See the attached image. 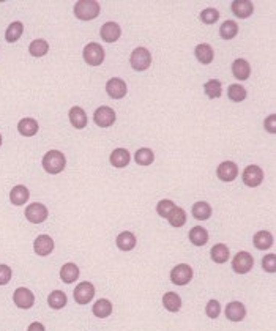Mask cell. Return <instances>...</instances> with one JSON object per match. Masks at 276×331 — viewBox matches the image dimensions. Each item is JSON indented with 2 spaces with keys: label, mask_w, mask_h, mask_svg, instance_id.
I'll return each instance as SVG.
<instances>
[{
  "label": "cell",
  "mask_w": 276,
  "mask_h": 331,
  "mask_svg": "<svg viewBox=\"0 0 276 331\" xmlns=\"http://www.w3.org/2000/svg\"><path fill=\"white\" fill-rule=\"evenodd\" d=\"M252 266H254V257L249 253H246V251L239 253L235 257H233V260H232L233 272L239 273V275H246L248 272H251Z\"/></svg>",
  "instance_id": "5"
},
{
  "label": "cell",
  "mask_w": 276,
  "mask_h": 331,
  "mask_svg": "<svg viewBox=\"0 0 276 331\" xmlns=\"http://www.w3.org/2000/svg\"><path fill=\"white\" fill-rule=\"evenodd\" d=\"M100 4L95 0H79L74 5V14L81 20H92L100 14Z\"/></svg>",
  "instance_id": "2"
},
{
  "label": "cell",
  "mask_w": 276,
  "mask_h": 331,
  "mask_svg": "<svg viewBox=\"0 0 276 331\" xmlns=\"http://www.w3.org/2000/svg\"><path fill=\"white\" fill-rule=\"evenodd\" d=\"M163 304H164V307L167 309L169 313H177V311H180V307H182V300H180V297L177 294L167 292L163 297Z\"/></svg>",
  "instance_id": "30"
},
{
  "label": "cell",
  "mask_w": 276,
  "mask_h": 331,
  "mask_svg": "<svg viewBox=\"0 0 276 331\" xmlns=\"http://www.w3.org/2000/svg\"><path fill=\"white\" fill-rule=\"evenodd\" d=\"M205 314L210 317V319H218L220 314H221V306L216 300H210L207 303V307H205Z\"/></svg>",
  "instance_id": "42"
},
{
  "label": "cell",
  "mask_w": 276,
  "mask_h": 331,
  "mask_svg": "<svg viewBox=\"0 0 276 331\" xmlns=\"http://www.w3.org/2000/svg\"><path fill=\"white\" fill-rule=\"evenodd\" d=\"M26 218L29 222L32 224H40V222H45L48 218V209L43 203H30L27 209H26Z\"/></svg>",
  "instance_id": "9"
},
{
  "label": "cell",
  "mask_w": 276,
  "mask_h": 331,
  "mask_svg": "<svg viewBox=\"0 0 276 331\" xmlns=\"http://www.w3.org/2000/svg\"><path fill=\"white\" fill-rule=\"evenodd\" d=\"M24 32V26L23 23H19V20H16V23H11L5 32V38L8 43H14V41H17L21 38V35H23Z\"/></svg>",
  "instance_id": "32"
},
{
  "label": "cell",
  "mask_w": 276,
  "mask_h": 331,
  "mask_svg": "<svg viewBox=\"0 0 276 331\" xmlns=\"http://www.w3.org/2000/svg\"><path fill=\"white\" fill-rule=\"evenodd\" d=\"M262 268L268 273L276 272V254H268L262 259Z\"/></svg>",
  "instance_id": "43"
},
{
  "label": "cell",
  "mask_w": 276,
  "mask_h": 331,
  "mask_svg": "<svg viewBox=\"0 0 276 331\" xmlns=\"http://www.w3.org/2000/svg\"><path fill=\"white\" fill-rule=\"evenodd\" d=\"M95 297V287L90 282H81L74 288V300L77 304H89Z\"/></svg>",
  "instance_id": "8"
},
{
  "label": "cell",
  "mask_w": 276,
  "mask_h": 331,
  "mask_svg": "<svg viewBox=\"0 0 276 331\" xmlns=\"http://www.w3.org/2000/svg\"><path fill=\"white\" fill-rule=\"evenodd\" d=\"M130 159H131L130 152L125 150V149H115V150L111 153V158H109L111 164L114 166V168H119V169L126 168V166L130 164Z\"/></svg>",
  "instance_id": "19"
},
{
  "label": "cell",
  "mask_w": 276,
  "mask_h": 331,
  "mask_svg": "<svg viewBox=\"0 0 276 331\" xmlns=\"http://www.w3.org/2000/svg\"><path fill=\"white\" fill-rule=\"evenodd\" d=\"M227 95H229V99L235 101V102H240V101H243L246 98V90L240 84H232V86H229Z\"/></svg>",
  "instance_id": "39"
},
{
  "label": "cell",
  "mask_w": 276,
  "mask_h": 331,
  "mask_svg": "<svg viewBox=\"0 0 276 331\" xmlns=\"http://www.w3.org/2000/svg\"><path fill=\"white\" fill-rule=\"evenodd\" d=\"M265 130H267L268 133H271V134L276 133V115H274V114L270 115V117L265 120Z\"/></svg>",
  "instance_id": "45"
},
{
  "label": "cell",
  "mask_w": 276,
  "mask_h": 331,
  "mask_svg": "<svg viewBox=\"0 0 276 331\" xmlns=\"http://www.w3.org/2000/svg\"><path fill=\"white\" fill-rule=\"evenodd\" d=\"M194 54H196V58L201 61L202 65H208L213 61V49H211L210 45H198L196 49H194Z\"/></svg>",
  "instance_id": "25"
},
{
  "label": "cell",
  "mask_w": 276,
  "mask_h": 331,
  "mask_svg": "<svg viewBox=\"0 0 276 331\" xmlns=\"http://www.w3.org/2000/svg\"><path fill=\"white\" fill-rule=\"evenodd\" d=\"M232 74L239 80H246L251 74V67L245 58H237L232 64Z\"/></svg>",
  "instance_id": "18"
},
{
  "label": "cell",
  "mask_w": 276,
  "mask_h": 331,
  "mask_svg": "<svg viewBox=\"0 0 276 331\" xmlns=\"http://www.w3.org/2000/svg\"><path fill=\"white\" fill-rule=\"evenodd\" d=\"M27 331H45V325L40 323V322H33V323L29 325Z\"/></svg>",
  "instance_id": "46"
},
{
  "label": "cell",
  "mask_w": 276,
  "mask_h": 331,
  "mask_svg": "<svg viewBox=\"0 0 276 331\" xmlns=\"http://www.w3.org/2000/svg\"><path fill=\"white\" fill-rule=\"evenodd\" d=\"M216 175L223 181H233L239 175V168L235 162L232 161H224L220 164V168L216 169Z\"/></svg>",
  "instance_id": "12"
},
{
  "label": "cell",
  "mask_w": 276,
  "mask_h": 331,
  "mask_svg": "<svg viewBox=\"0 0 276 331\" xmlns=\"http://www.w3.org/2000/svg\"><path fill=\"white\" fill-rule=\"evenodd\" d=\"M252 10H254V7L249 0H237V2L232 4V13L240 19L249 17L252 14Z\"/></svg>",
  "instance_id": "20"
},
{
  "label": "cell",
  "mask_w": 276,
  "mask_h": 331,
  "mask_svg": "<svg viewBox=\"0 0 276 331\" xmlns=\"http://www.w3.org/2000/svg\"><path fill=\"white\" fill-rule=\"evenodd\" d=\"M65 166H67L65 155L58 150H51L43 156V169L48 174H52V175L60 174L63 169H65Z\"/></svg>",
  "instance_id": "1"
},
{
  "label": "cell",
  "mask_w": 276,
  "mask_h": 331,
  "mask_svg": "<svg viewBox=\"0 0 276 331\" xmlns=\"http://www.w3.org/2000/svg\"><path fill=\"white\" fill-rule=\"evenodd\" d=\"M155 159V155L150 149H139L134 155V161L139 166H150Z\"/></svg>",
  "instance_id": "36"
},
{
  "label": "cell",
  "mask_w": 276,
  "mask_h": 331,
  "mask_svg": "<svg viewBox=\"0 0 276 331\" xmlns=\"http://www.w3.org/2000/svg\"><path fill=\"white\" fill-rule=\"evenodd\" d=\"M189 240L194 246H205L208 241V232L201 225H196L189 231Z\"/></svg>",
  "instance_id": "28"
},
{
  "label": "cell",
  "mask_w": 276,
  "mask_h": 331,
  "mask_svg": "<svg viewBox=\"0 0 276 331\" xmlns=\"http://www.w3.org/2000/svg\"><path fill=\"white\" fill-rule=\"evenodd\" d=\"M101 38L104 41H108V43H114V41H117L122 35V29L119 24L115 23H106L103 27H101V32H100Z\"/></svg>",
  "instance_id": "16"
},
{
  "label": "cell",
  "mask_w": 276,
  "mask_h": 331,
  "mask_svg": "<svg viewBox=\"0 0 276 331\" xmlns=\"http://www.w3.org/2000/svg\"><path fill=\"white\" fill-rule=\"evenodd\" d=\"M106 92H108V95L112 99H122L126 95V84H125V80H122L119 77L109 79L108 84H106Z\"/></svg>",
  "instance_id": "13"
},
{
  "label": "cell",
  "mask_w": 276,
  "mask_h": 331,
  "mask_svg": "<svg viewBox=\"0 0 276 331\" xmlns=\"http://www.w3.org/2000/svg\"><path fill=\"white\" fill-rule=\"evenodd\" d=\"M48 304L52 309H62L63 306L67 304V295L63 294L62 291H54L52 294H49L48 297Z\"/></svg>",
  "instance_id": "37"
},
{
  "label": "cell",
  "mask_w": 276,
  "mask_h": 331,
  "mask_svg": "<svg viewBox=\"0 0 276 331\" xmlns=\"http://www.w3.org/2000/svg\"><path fill=\"white\" fill-rule=\"evenodd\" d=\"M246 316V307L240 301H232L226 306V317L232 322H240Z\"/></svg>",
  "instance_id": "15"
},
{
  "label": "cell",
  "mask_w": 276,
  "mask_h": 331,
  "mask_svg": "<svg viewBox=\"0 0 276 331\" xmlns=\"http://www.w3.org/2000/svg\"><path fill=\"white\" fill-rule=\"evenodd\" d=\"M93 120L100 128H109L115 121V111L109 106H101L95 111Z\"/></svg>",
  "instance_id": "6"
},
{
  "label": "cell",
  "mask_w": 276,
  "mask_h": 331,
  "mask_svg": "<svg viewBox=\"0 0 276 331\" xmlns=\"http://www.w3.org/2000/svg\"><path fill=\"white\" fill-rule=\"evenodd\" d=\"M204 90H205V93H207V96L210 99L220 98L221 96V82L216 80V79H211L204 86Z\"/></svg>",
  "instance_id": "38"
},
{
  "label": "cell",
  "mask_w": 276,
  "mask_h": 331,
  "mask_svg": "<svg viewBox=\"0 0 276 331\" xmlns=\"http://www.w3.org/2000/svg\"><path fill=\"white\" fill-rule=\"evenodd\" d=\"M77 278H79V268H77V265H74V263L70 262V263H65V265L60 268V279L63 282L71 284Z\"/></svg>",
  "instance_id": "23"
},
{
  "label": "cell",
  "mask_w": 276,
  "mask_h": 331,
  "mask_svg": "<svg viewBox=\"0 0 276 331\" xmlns=\"http://www.w3.org/2000/svg\"><path fill=\"white\" fill-rule=\"evenodd\" d=\"M68 117H70V121H71V125H73L74 128L82 130V128H86V127H87L89 118H87L86 111H84L82 108H77V106L71 108V109H70Z\"/></svg>",
  "instance_id": "17"
},
{
  "label": "cell",
  "mask_w": 276,
  "mask_h": 331,
  "mask_svg": "<svg viewBox=\"0 0 276 331\" xmlns=\"http://www.w3.org/2000/svg\"><path fill=\"white\" fill-rule=\"evenodd\" d=\"M210 256H211V260L216 262V263H226L229 260V247L223 243L215 244L213 247H211Z\"/></svg>",
  "instance_id": "29"
},
{
  "label": "cell",
  "mask_w": 276,
  "mask_h": 331,
  "mask_svg": "<svg viewBox=\"0 0 276 331\" xmlns=\"http://www.w3.org/2000/svg\"><path fill=\"white\" fill-rule=\"evenodd\" d=\"M237 33H239V26L235 20H226L220 29V35L223 39H232L237 36Z\"/></svg>",
  "instance_id": "33"
},
{
  "label": "cell",
  "mask_w": 276,
  "mask_h": 331,
  "mask_svg": "<svg viewBox=\"0 0 276 331\" xmlns=\"http://www.w3.org/2000/svg\"><path fill=\"white\" fill-rule=\"evenodd\" d=\"M252 241H254V246H256L258 250L267 251L268 247L273 246V235L268 231H261V232H258L256 235H254Z\"/></svg>",
  "instance_id": "26"
},
{
  "label": "cell",
  "mask_w": 276,
  "mask_h": 331,
  "mask_svg": "<svg viewBox=\"0 0 276 331\" xmlns=\"http://www.w3.org/2000/svg\"><path fill=\"white\" fill-rule=\"evenodd\" d=\"M175 206H177V205H175L172 200L164 199V200L158 202V205H156V213H158L161 218H166V219H167V216L171 215V212L175 209Z\"/></svg>",
  "instance_id": "40"
},
{
  "label": "cell",
  "mask_w": 276,
  "mask_h": 331,
  "mask_svg": "<svg viewBox=\"0 0 276 331\" xmlns=\"http://www.w3.org/2000/svg\"><path fill=\"white\" fill-rule=\"evenodd\" d=\"M201 19H202L204 24H215L216 20L220 19V11L215 10V8H205L201 13Z\"/></svg>",
  "instance_id": "41"
},
{
  "label": "cell",
  "mask_w": 276,
  "mask_h": 331,
  "mask_svg": "<svg viewBox=\"0 0 276 331\" xmlns=\"http://www.w3.org/2000/svg\"><path fill=\"white\" fill-rule=\"evenodd\" d=\"M92 311H93V316H96L98 319H106L112 314V303L106 298H101L93 304Z\"/></svg>",
  "instance_id": "22"
},
{
  "label": "cell",
  "mask_w": 276,
  "mask_h": 331,
  "mask_svg": "<svg viewBox=\"0 0 276 331\" xmlns=\"http://www.w3.org/2000/svg\"><path fill=\"white\" fill-rule=\"evenodd\" d=\"M130 64L136 71H145L152 65V54L145 48H136L130 57Z\"/></svg>",
  "instance_id": "3"
},
{
  "label": "cell",
  "mask_w": 276,
  "mask_h": 331,
  "mask_svg": "<svg viewBox=\"0 0 276 331\" xmlns=\"http://www.w3.org/2000/svg\"><path fill=\"white\" fill-rule=\"evenodd\" d=\"M33 250L38 256H49L54 251V241L49 235H40L33 241Z\"/></svg>",
  "instance_id": "14"
},
{
  "label": "cell",
  "mask_w": 276,
  "mask_h": 331,
  "mask_svg": "<svg viewBox=\"0 0 276 331\" xmlns=\"http://www.w3.org/2000/svg\"><path fill=\"white\" fill-rule=\"evenodd\" d=\"M0 146H2V134H0Z\"/></svg>",
  "instance_id": "47"
},
{
  "label": "cell",
  "mask_w": 276,
  "mask_h": 331,
  "mask_svg": "<svg viewBox=\"0 0 276 331\" xmlns=\"http://www.w3.org/2000/svg\"><path fill=\"white\" fill-rule=\"evenodd\" d=\"M193 216L199 221H205L211 216V206L207 202H196L193 205Z\"/></svg>",
  "instance_id": "31"
},
{
  "label": "cell",
  "mask_w": 276,
  "mask_h": 331,
  "mask_svg": "<svg viewBox=\"0 0 276 331\" xmlns=\"http://www.w3.org/2000/svg\"><path fill=\"white\" fill-rule=\"evenodd\" d=\"M136 246V237L131 232H122L117 237V247L120 251H131Z\"/></svg>",
  "instance_id": "27"
},
{
  "label": "cell",
  "mask_w": 276,
  "mask_h": 331,
  "mask_svg": "<svg viewBox=\"0 0 276 331\" xmlns=\"http://www.w3.org/2000/svg\"><path fill=\"white\" fill-rule=\"evenodd\" d=\"M49 51V45L46 43L45 39H35L30 43L29 46V52L33 55V57H43L46 55Z\"/></svg>",
  "instance_id": "35"
},
{
  "label": "cell",
  "mask_w": 276,
  "mask_h": 331,
  "mask_svg": "<svg viewBox=\"0 0 276 331\" xmlns=\"http://www.w3.org/2000/svg\"><path fill=\"white\" fill-rule=\"evenodd\" d=\"M82 55H84V60H86V64H89L90 67H98L104 60V49L98 43H90L84 48Z\"/></svg>",
  "instance_id": "4"
},
{
  "label": "cell",
  "mask_w": 276,
  "mask_h": 331,
  "mask_svg": "<svg viewBox=\"0 0 276 331\" xmlns=\"http://www.w3.org/2000/svg\"><path fill=\"white\" fill-rule=\"evenodd\" d=\"M17 131L26 137H32L38 133V121L33 118H23L17 123Z\"/></svg>",
  "instance_id": "24"
},
{
  "label": "cell",
  "mask_w": 276,
  "mask_h": 331,
  "mask_svg": "<svg viewBox=\"0 0 276 331\" xmlns=\"http://www.w3.org/2000/svg\"><path fill=\"white\" fill-rule=\"evenodd\" d=\"M264 181V172L259 166H248L243 171V183L249 188H256Z\"/></svg>",
  "instance_id": "11"
},
{
  "label": "cell",
  "mask_w": 276,
  "mask_h": 331,
  "mask_svg": "<svg viewBox=\"0 0 276 331\" xmlns=\"http://www.w3.org/2000/svg\"><path fill=\"white\" fill-rule=\"evenodd\" d=\"M29 197H30V193H29V190L26 188L24 184L14 186V188L11 190V193H10V200H11L13 205H24L29 200Z\"/></svg>",
  "instance_id": "21"
},
{
  "label": "cell",
  "mask_w": 276,
  "mask_h": 331,
  "mask_svg": "<svg viewBox=\"0 0 276 331\" xmlns=\"http://www.w3.org/2000/svg\"><path fill=\"white\" fill-rule=\"evenodd\" d=\"M191 278H193V268L186 263H180L174 266L171 272V281L175 285H186L191 281Z\"/></svg>",
  "instance_id": "7"
},
{
  "label": "cell",
  "mask_w": 276,
  "mask_h": 331,
  "mask_svg": "<svg viewBox=\"0 0 276 331\" xmlns=\"http://www.w3.org/2000/svg\"><path fill=\"white\" fill-rule=\"evenodd\" d=\"M11 268L8 265H0V285H7L11 279Z\"/></svg>",
  "instance_id": "44"
},
{
  "label": "cell",
  "mask_w": 276,
  "mask_h": 331,
  "mask_svg": "<svg viewBox=\"0 0 276 331\" xmlns=\"http://www.w3.org/2000/svg\"><path fill=\"white\" fill-rule=\"evenodd\" d=\"M167 221H169V224H171L172 227H183L186 224V213H185V210L175 206V209L171 212V215L167 216Z\"/></svg>",
  "instance_id": "34"
},
{
  "label": "cell",
  "mask_w": 276,
  "mask_h": 331,
  "mask_svg": "<svg viewBox=\"0 0 276 331\" xmlns=\"http://www.w3.org/2000/svg\"><path fill=\"white\" fill-rule=\"evenodd\" d=\"M13 301L21 309H30L35 303V295L26 287H19L13 294Z\"/></svg>",
  "instance_id": "10"
}]
</instances>
